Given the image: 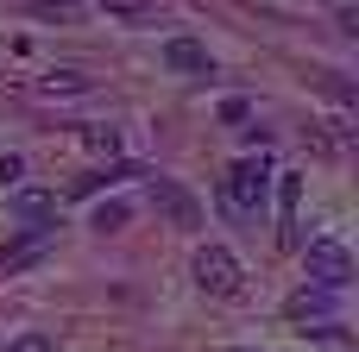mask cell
Returning <instances> with one entry per match:
<instances>
[{"instance_id": "obj_1", "label": "cell", "mask_w": 359, "mask_h": 352, "mask_svg": "<svg viewBox=\"0 0 359 352\" xmlns=\"http://www.w3.org/2000/svg\"><path fill=\"white\" fill-rule=\"evenodd\" d=\"M265 189H271V157L252 151V157H240V164L227 170V183H221V208H227L233 220H252V214L265 208Z\"/></svg>"}, {"instance_id": "obj_2", "label": "cell", "mask_w": 359, "mask_h": 352, "mask_svg": "<svg viewBox=\"0 0 359 352\" xmlns=\"http://www.w3.org/2000/svg\"><path fill=\"white\" fill-rule=\"evenodd\" d=\"M303 265H309V283H316V290H334V296H341V290L353 283V252H347L334 233H316V239L303 246Z\"/></svg>"}, {"instance_id": "obj_3", "label": "cell", "mask_w": 359, "mask_h": 352, "mask_svg": "<svg viewBox=\"0 0 359 352\" xmlns=\"http://www.w3.org/2000/svg\"><path fill=\"white\" fill-rule=\"evenodd\" d=\"M196 283H202V296L233 302L246 277H240V258H233L227 246H196Z\"/></svg>"}, {"instance_id": "obj_4", "label": "cell", "mask_w": 359, "mask_h": 352, "mask_svg": "<svg viewBox=\"0 0 359 352\" xmlns=\"http://www.w3.org/2000/svg\"><path fill=\"white\" fill-rule=\"evenodd\" d=\"M151 202H158V214H164L177 233H196V227H202V208H196V195H189L183 183L158 176V183H151Z\"/></svg>"}, {"instance_id": "obj_5", "label": "cell", "mask_w": 359, "mask_h": 352, "mask_svg": "<svg viewBox=\"0 0 359 352\" xmlns=\"http://www.w3.org/2000/svg\"><path fill=\"white\" fill-rule=\"evenodd\" d=\"M6 214L25 220V227H57V195L50 189H13L6 195Z\"/></svg>"}, {"instance_id": "obj_6", "label": "cell", "mask_w": 359, "mask_h": 352, "mask_svg": "<svg viewBox=\"0 0 359 352\" xmlns=\"http://www.w3.org/2000/svg\"><path fill=\"white\" fill-rule=\"evenodd\" d=\"M164 63H170L177 76H202V82L215 76V63H208V50H202L196 38H170V44H164Z\"/></svg>"}, {"instance_id": "obj_7", "label": "cell", "mask_w": 359, "mask_h": 352, "mask_svg": "<svg viewBox=\"0 0 359 352\" xmlns=\"http://www.w3.org/2000/svg\"><path fill=\"white\" fill-rule=\"evenodd\" d=\"M297 202H303V176L284 170L278 176V227H284V246H297Z\"/></svg>"}, {"instance_id": "obj_8", "label": "cell", "mask_w": 359, "mask_h": 352, "mask_svg": "<svg viewBox=\"0 0 359 352\" xmlns=\"http://www.w3.org/2000/svg\"><path fill=\"white\" fill-rule=\"evenodd\" d=\"M284 315H290V321H328V315H334V290H297Z\"/></svg>"}, {"instance_id": "obj_9", "label": "cell", "mask_w": 359, "mask_h": 352, "mask_svg": "<svg viewBox=\"0 0 359 352\" xmlns=\"http://www.w3.org/2000/svg\"><path fill=\"white\" fill-rule=\"evenodd\" d=\"M50 239H57V227H32L19 246H6V252H0V271H19V265H32V258H38Z\"/></svg>"}, {"instance_id": "obj_10", "label": "cell", "mask_w": 359, "mask_h": 352, "mask_svg": "<svg viewBox=\"0 0 359 352\" xmlns=\"http://www.w3.org/2000/svg\"><path fill=\"white\" fill-rule=\"evenodd\" d=\"M120 176H139V164H114V170H88V176H76V183H69V195H95L101 183H120Z\"/></svg>"}, {"instance_id": "obj_11", "label": "cell", "mask_w": 359, "mask_h": 352, "mask_svg": "<svg viewBox=\"0 0 359 352\" xmlns=\"http://www.w3.org/2000/svg\"><path fill=\"white\" fill-rule=\"evenodd\" d=\"M44 94H88V76H76V69H50V76H44Z\"/></svg>"}, {"instance_id": "obj_12", "label": "cell", "mask_w": 359, "mask_h": 352, "mask_svg": "<svg viewBox=\"0 0 359 352\" xmlns=\"http://www.w3.org/2000/svg\"><path fill=\"white\" fill-rule=\"evenodd\" d=\"M114 227H126V202H101L95 208V233H114Z\"/></svg>"}, {"instance_id": "obj_13", "label": "cell", "mask_w": 359, "mask_h": 352, "mask_svg": "<svg viewBox=\"0 0 359 352\" xmlns=\"http://www.w3.org/2000/svg\"><path fill=\"white\" fill-rule=\"evenodd\" d=\"M82 139H88V151H107V157L120 151V132H114V126H88Z\"/></svg>"}, {"instance_id": "obj_14", "label": "cell", "mask_w": 359, "mask_h": 352, "mask_svg": "<svg viewBox=\"0 0 359 352\" xmlns=\"http://www.w3.org/2000/svg\"><path fill=\"white\" fill-rule=\"evenodd\" d=\"M38 19H76V0H38Z\"/></svg>"}, {"instance_id": "obj_15", "label": "cell", "mask_w": 359, "mask_h": 352, "mask_svg": "<svg viewBox=\"0 0 359 352\" xmlns=\"http://www.w3.org/2000/svg\"><path fill=\"white\" fill-rule=\"evenodd\" d=\"M107 13H158V0H101Z\"/></svg>"}, {"instance_id": "obj_16", "label": "cell", "mask_w": 359, "mask_h": 352, "mask_svg": "<svg viewBox=\"0 0 359 352\" xmlns=\"http://www.w3.org/2000/svg\"><path fill=\"white\" fill-rule=\"evenodd\" d=\"M6 352H50V334H25V340H13Z\"/></svg>"}, {"instance_id": "obj_17", "label": "cell", "mask_w": 359, "mask_h": 352, "mask_svg": "<svg viewBox=\"0 0 359 352\" xmlns=\"http://www.w3.org/2000/svg\"><path fill=\"white\" fill-rule=\"evenodd\" d=\"M240 352H246V346H240Z\"/></svg>"}]
</instances>
